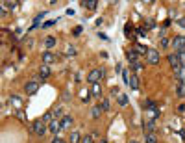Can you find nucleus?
Segmentation results:
<instances>
[{
  "label": "nucleus",
  "mask_w": 185,
  "mask_h": 143,
  "mask_svg": "<svg viewBox=\"0 0 185 143\" xmlns=\"http://www.w3.org/2000/svg\"><path fill=\"white\" fill-rule=\"evenodd\" d=\"M146 28H148V30H152V28H155V23H154V20H152V19H148V20H146Z\"/></svg>",
  "instance_id": "2f4dec72"
},
{
  "label": "nucleus",
  "mask_w": 185,
  "mask_h": 143,
  "mask_svg": "<svg viewBox=\"0 0 185 143\" xmlns=\"http://www.w3.org/2000/svg\"><path fill=\"white\" fill-rule=\"evenodd\" d=\"M145 141L146 143H157V136L155 134H146L145 136Z\"/></svg>",
  "instance_id": "b1692460"
},
{
  "label": "nucleus",
  "mask_w": 185,
  "mask_h": 143,
  "mask_svg": "<svg viewBox=\"0 0 185 143\" xmlns=\"http://www.w3.org/2000/svg\"><path fill=\"white\" fill-rule=\"evenodd\" d=\"M168 45H172V39H168V37H163V39H161V49H167Z\"/></svg>",
  "instance_id": "bb28decb"
},
{
  "label": "nucleus",
  "mask_w": 185,
  "mask_h": 143,
  "mask_svg": "<svg viewBox=\"0 0 185 143\" xmlns=\"http://www.w3.org/2000/svg\"><path fill=\"white\" fill-rule=\"evenodd\" d=\"M80 33H81V28H80V26H78V28H74V36H80Z\"/></svg>",
  "instance_id": "a19ab883"
},
{
  "label": "nucleus",
  "mask_w": 185,
  "mask_h": 143,
  "mask_svg": "<svg viewBox=\"0 0 185 143\" xmlns=\"http://www.w3.org/2000/svg\"><path fill=\"white\" fill-rule=\"evenodd\" d=\"M135 36L137 37H146V28H137L135 30Z\"/></svg>",
  "instance_id": "cd10ccee"
},
{
  "label": "nucleus",
  "mask_w": 185,
  "mask_h": 143,
  "mask_svg": "<svg viewBox=\"0 0 185 143\" xmlns=\"http://www.w3.org/2000/svg\"><path fill=\"white\" fill-rule=\"evenodd\" d=\"M39 89V78H33L30 82H26V86H24V91L26 95H35Z\"/></svg>",
  "instance_id": "7ed1b4c3"
},
{
  "label": "nucleus",
  "mask_w": 185,
  "mask_h": 143,
  "mask_svg": "<svg viewBox=\"0 0 185 143\" xmlns=\"http://www.w3.org/2000/svg\"><path fill=\"white\" fill-rule=\"evenodd\" d=\"M52 143H65L61 138H58V136H54V139H52Z\"/></svg>",
  "instance_id": "4c0bfd02"
},
{
  "label": "nucleus",
  "mask_w": 185,
  "mask_h": 143,
  "mask_svg": "<svg viewBox=\"0 0 185 143\" xmlns=\"http://www.w3.org/2000/svg\"><path fill=\"white\" fill-rule=\"evenodd\" d=\"M93 139H94V136L93 134H87V136L81 138V143H93Z\"/></svg>",
  "instance_id": "c85d7f7f"
},
{
  "label": "nucleus",
  "mask_w": 185,
  "mask_h": 143,
  "mask_svg": "<svg viewBox=\"0 0 185 143\" xmlns=\"http://www.w3.org/2000/svg\"><path fill=\"white\" fill-rule=\"evenodd\" d=\"M111 95H113V97H115V95H120V91H119V89H117V87H115V89H113V91H111Z\"/></svg>",
  "instance_id": "37998d69"
},
{
  "label": "nucleus",
  "mask_w": 185,
  "mask_h": 143,
  "mask_svg": "<svg viewBox=\"0 0 185 143\" xmlns=\"http://www.w3.org/2000/svg\"><path fill=\"white\" fill-rule=\"evenodd\" d=\"M146 58H148V63L150 65H157V63H159V60H161V54H159V50L150 49L148 54H146Z\"/></svg>",
  "instance_id": "39448f33"
},
{
  "label": "nucleus",
  "mask_w": 185,
  "mask_h": 143,
  "mask_svg": "<svg viewBox=\"0 0 185 143\" xmlns=\"http://www.w3.org/2000/svg\"><path fill=\"white\" fill-rule=\"evenodd\" d=\"M170 23H172V20H170V19H167L165 23H163V26H165V28H167V26H170Z\"/></svg>",
  "instance_id": "79ce46f5"
},
{
  "label": "nucleus",
  "mask_w": 185,
  "mask_h": 143,
  "mask_svg": "<svg viewBox=\"0 0 185 143\" xmlns=\"http://www.w3.org/2000/svg\"><path fill=\"white\" fill-rule=\"evenodd\" d=\"M122 78H124V84H130V78H128V73L126 71L122 73Z\"/></svg>",
  "instance_id": "e433bc0d"
},
{
  "label": "nucleus",
  "mask_w": 185,
  "mask_h": 143,
  "mask_svg": "<svg viewBox=\"0 0 185 143\" xmlns=\"http://www.w3.org/2000/svg\"><path fill=\"white\" fill-rule=\"evenodd\" d=\"M130 67H132L135 73H139V71L143 69V63H141V61H135V63H130Z\"/></svg>",
  "instance_id": "393cba45"
},
{
  "label": "nucleus",
  "mask_w": 185,
  "mask_h": 143,
  "mask_svg": "<svg viewBox=\"0 0 185 143\" xmlns=\"http://www.w3.org/2000/svg\"><path fill=\"white\" fill-rule=\"evenodd\" d=\"M133 49H135L137 52H139V54H148V50H150V49H146L145 45H139V43H135V46H133Z\"/></svg>",
  "instance_id": "6ab92c4d"
},
{
  "label": "nucleus",
  "mask_w": 185,
  "mask_h": 143,
  "mask_svg": "<svg viewBox=\"0 0 185 143\" xmlns=\"http://www.w3.org/2000/svg\"><path fill=\"white\" fill-rule=\"evenodd\" d=\"M98 37H100V39H104V41H107V39H109V37H107V36H106V33H102V32H100V33H98Z\"/></svg>",
  "instance_id": "ea45409f"
},
{
  "label": "nucleus",
  "mask_w": 185,
  "mask_h": 143,
  "mask_svg": "<svg viewBox=\"0 0 185 143\" xmlns=\"http://www.w3.org/2000/svg\"><path fill=\"white\" fill-rule=\"evenodd\" d=\"M91 95L96 97V99H100L102 97V86L100 84H91Z\"/></svg>",
  "instance_id": "9b49d317"
},
{
  "label": "nucleus",
  "mask_w": 185,
  "mask_h": 143,
  "mask_svg": "<svg viewBox=\"0 0 185 143\" xmlns=\"http://www.w3.org/2000/svg\"><path fill=\"white\" fill-rule=\"evenodd\" d=\"M172 49H176L178 52L185 49V36H176V37H172Z\"/></svg>",
  "instance_id": "423d86ee"
},
{
  "label": "nucleus",
  "mask_w": 185,
  "mask_h": 143,
  "mask_svg": "<svg viewBox=\"0 0 185 143\" xmlns=\"http://www.w3.org/2000/svg\"><path fill=\"white\" fill-rule=\"evenodd\" d=\"M48 130L52 132V134H58L59 130H61V121H58V119H54L50 125H48Z\"/></svg>",
  "instance_id": "1a4fd4ad"
},
{
  "label": "nucleus",
  "mask_w": 185,
  "mask_h": 143,
  "mask_svg": "<svg viewBox=\"0 0 185 143\" xmlns=\"http://www.w3.org/2000/svg\"><path fill=\"white\" fill-rule=\"evenodd\" d=\"M54 61H56V54L54 52H50V50L43 52V63L45 65H50V63H54Z\"/></svg>",
  "instance_id": "0eeeda50"
},
{
  "label": "nucleus",
  "mask_w": 185,
  "mask_h": 143,
  "mask_svg": "<svg viewBox=\"0 0 185 143\" xmlns=\"http://www.w3.org/2000/svg\"><path fill=\"white\" fill-rule=\"evenodd\" d=\"M100 113H102V108H100V106H94L93 110H91V117H93V119H98Z\"/></svg>",
  "instance_id": "412c9836"
},
{
  "label": "nucleus",
  "mask_w": 185,
  "mask_h": 143,
  "mask_svg": "<svg viewBox=\"0 0 185 143\" xmlns=\"http://www.w3.org/2000/svg\"><path fill=\"white\" fill-rule=\"evenodd\" d=\"M98 143H107V141H106V139H100V141H98Z\"/></svg>",
  "instance_id": "a18cd8bd"
},
{
  "label": "nucleus",
  "mask_w": 185,
  "mask_h": 143,
  "mask_svg": "<svg viewBox=\"0 0 185 143\" xmlns=\"http://www.w3.org/2000/svg\"><path fill=\"white\" fill-rule=\"evenodd\" d=\"M74 54H76V49H74V46H68L67 49V56H74Z\"/></svg>",
  "instance_id": "72a5a7b5"
},
{
  "label": "nucleus",
  "mask_w": 185,
  "mask_h": 143,
  "mask_svg": "<svg viewBox=\"0 0 185 143\" xmlns=\"http://www.w3.org/2000/svg\"><path fill=\"white\" fill-rule=\"evenodd\" d=\"M124 33H126V36H132V24H130V23L124 26Z\"/></svg>",
  "instance_id": "473e14b6"
},
{
  "label": "nucleus",
  "mask_w": 185,
  "mask_h": 143,
  "mask_svg": "<svg viewBox=\"0 0 185 143\" xmlns=\"http://www.w3.org/2000/svg\"><path fill=\"white\" fill-rule=\"evenodd\" d=\"M128 86L132 87L133 91H137V89H139V78H137V76H132V78H130V84H128Z\"/></svg>",
  "instance_id": "2eb2a0df"
},
{
  "label": "nucleus",
  "mask_w": 185,
  "mask_h": 143,
  "mask_svg": "<svg viewBox=\"0 0 185 143\" xmlns=\"http://www.w3.org/2000/svg\"><path fill=\"white\" fill-rule=\"evenodd\" d=\"M167 60H168V65L172 67L174 71H180V69H183V65H181V61H180V58H178V54L174 52V54H168L167 56Z\"/></svg>",
  "instance_id": "20e7f679"
},
{
  "label": "nucleus",
  "mask_w": 185,
  "mask_h": 143,
  "mask_svg": "<svg viewBox=\"0 0 185 143\" xmlns=\"http://www.w3.org/2000/svg\"><path fill=\"white\" fill-rule=\"evenodd\" d=\"M100 108H102V112H107V110H109V100H107V99H102Z\"/></svg>",
  "instance_id": "a878e982"
},
{
  "label": "nucleus",
  "mask_w": 185,
  "mask_h": 143,
  "mask_svg": "<svg viewBox=\"0 0 185 143\" xmlns=\"http://www.w3.org/2000/svg\"><path fill=\"white\" fill-rule=\"evenodd\" d=\"M46 130H48V125H46L43 119H37V121L32 123V132L35 134V136H45Z\"/></svg>",
  "instance_id": "f257e3e1"
},
{
  "label": "nucleus",
  "mask_w": 185,
  "mask_h": 143,
  "mask_svg": "<svg viewBox=\"0 0 185 143\" xmlns=\"http://www.w3.org/2000/svg\"><path fill=\"white\" fill-rule=\"evenodd\" d=\"M81 4H84L87 9H96V6H98L96 0H87V2H81Z\"/></svg>",
  "instance_id": "a211bd4d"
},
{
  "label": "nucleus",
  "mask_w": 185,
  "mask_h": 143,
  "mask_svg": "<svg viewBox=\"0 0 185 143\" xmlns=\"http://www.w3.org/2000/svg\"><path fill=\"white\" fill-rule=\"evenodd\" d=\"M128 102H130L128 95H126V93H120V95H119V104H120V106H126Z\"/></svg>",
  "instance_id": "aec40b11"
},
{
  "label": "nucleus",
  "mask_w": 185,
  "mask_h": 143,
  "mask_svg": "<svg viewBox=\"0 0 185 143\" xmlns=\"http://www.w3.org/2000/svg\"><path fill=\"white\" fill-rule=\"evenodd\" d=\"M178 26H181V28H185V19L181 17L180 20H178Z\"/></svg>",
  "instance_id": "58836bf2"
},
{
  "label": "nucleus",
  "mask_w": 185,
  "mask_h": 143,
  "mask_svg": "<svg viewBox=\"0 0 185 143\" xmlns=\"http://www.w3.org/2000/svg\"><path fill=\"white\" fill-rule=\"evenodd\" d=\"M48 76H50V67L43 63V65H41V69H39V78L45 80V78H48Z\"/></svg>",
  "instance_id": "9d476101"
},
{
  "label": "nucleus",
  "mask_w": 185,
  "mask_h": 143,
  "mask_svg": "<svg viewBox=\"0 0 185 143\" xmlns=\"http://www.w3.org/2000/svg\"><path fill=\"white\" fill-rule=\"evenodd\" d=\"M104 69H93L91 73H89V76H87V82H91V84H98V80L104 78Z\"/></svg>",
  "instance_id": "f03ea898"
},
{
  "label": "nucleus",
  "mask_w": 185,
  "mask_h": 143,
  "mask_svg": "<svg viewBox=\"0 0 185 143\" xmlns=\"http://www.w3.org/2000/svg\"><path fill=\"white\" fill-rule=\"evenodd\" d=\"M68 141L71 143H81V136L78 132H71V136H68Z\"/></svg>",
  "instance_id": "4468645a"
},
{
  "label": "nucleus",
  "mask_w": 185,
  "mask_h": 143,
  "mask_svg": "<svg viewBox=\"0 0 185 143\" xmlns=\"http://www.w3.org/2000/svg\"><path fill=\"white\" fill-rule=\"evenodd\" d=\"M54 119H56V117H54V113H52V112H46V113L43 115V121L46 123V125H50V123H52Z\"/></svg>",
  "instance_id": "4be33fe9"
},
{
  "label": "nucleus",
  "mask_w": 185,
  "mask_h": 143,
  "mask_svg": "<svg viewBox=\"0 0 185 143\" xmlns=\"http://www.w3.org/2000/svg\"><path fill=\"white\" fill-rule=\"evenodd\" d=\"M11 102H13V106H15L17 110H19V108H20V104H22V99H20L19 95H11Z\"/></svg>",
  "instance_id": "dca6fc26"
},
{
  "label": "nucleus",
  "mask_w": 185,
  "mask_h": 143,
  "mask_svg": "<svg viewBox=\"0 0 185 143\" xmlns=\"http://www.w3.org/2000/svg\"><path fill=\"white\" fill-rule=\"evenodd\" d=\"M89 95H91L89 91H81V100H84V102H89V99H91Z\"/></svg>",
  "instance_id": "7c9ffc66"
},
{
  "label": "nucleus",
  "mask_w": 185,
  "mask_h": 143,
  "mask_svg": "<svg viewBox=\"0 0 185 143\" xmlns=\"http://www.w3.org/2000/svg\"><path fill=\"white\" fill-rule=\"evenodd\" d=\"M128 143H139V141H137V139H130Z\"/></svg>",
  "instance_id": "c03bdc74"
},
{
  "label": "nucleus",
  "mask_w": 185,
  "mask_h": 143,
  "mask_svg": "<svg viewBox=\"0 0 185 143\" xmlns=\"http://www.w3.org/2000/svg\"><path fill=\"white\" fill-rule=\"evenodd\" d=\"M145 130H146V134H154V130H155V123H154V121H148L146 125H145Z\"/></svg>",
  "instance_id": "f3484780"
},
{
  "label": "nucleus",
  "mask_w": 185,
  "mask_h": 143,
  "mask_svg": "<svg viewBox=\"0 0 185 143\" xmlns=\"http://www.w3.org/2000/svg\"><path fill=\"white\" fill-rule=\"evenodd\" d=\"M71 125H72V117L71 115H65V117L61 119V130H63V128H71Z\"/></svg>",
  "instance_id": "f8f14e48"
},
{
  "label": "nucleus",
  "mask_w": 185,
  "mask_h": 143,
  "mask_svg": "<svg viewBox=\"0 0 185 143\" xmlns=\"http://www.w3.org/2000/svg\"><path fill=\"white\" fill-rule=\"evenodd\" d=\"M15 113H17V117H19V119H20V121H26V115H24V113H22V112H20V110H17V112H15Z\"/></svg>",
  "instance_id": "f704fd0d"
},
{
  "label": "nucleus",
  "mask_w": 185,
  "mask_h": 143,
  "mask_svg": "<svg viewBox=\"0 0 185 143\" xmlns=\"http://www.w3.org/2000/svg\"><path fill=\"white\" fill-rule=\"evenodd\" d=\"M52 113H54V117H56L58 121H59V119H63V117H65V113H63V108H56V110H54Z\"/></svg>",
  "instance_id": "5701e85b"
},
{
  "label": "nucleus",
  "mask_w": 185,
  "mask_h": 143,
  "mask_svg": "<svg viewBox=\"0 0 185 143\" xmlns=\"http://www.w3.org/2000/svg\"><path fill=\"white\" fill-rule=\"evenodd\" d=\"M54 24H56V20H46L43 26H45V28H50V26H54Z\"/></svg>",
  "instance_id": "c9c22d12"
},
{
  "label": "nucleus",
  "mask_w": 185,
  "mask_h": 143,
  "mask_svg": "<svg viewBox=\"0 0 185 143\" xmlns=\"http://www.w3.org/2000/svg\"><path fill=\"white\" fill-rule=\"evenodd\" d=\"M56 43H58V39L54 37V36H48V37L45 39V46H46V49H52V46H56Z\"/></svg>",
  "instance_id": "ddd939ff"
},
{
  "label": "nucleus",
  "mask_w": 185,
  "mask_h": 143,
  "mask_svg": "<svg viewBox=\"0 0 185 143\" xmlns=\"http://www.w3.org/2000/svg\"><path fill=\"white\" fill-rule=\"evenodd\" d=\"M178 54V58H180V61H181V65L185 67V49L183 50H180V52H176Z\"/></svg>",
  "instance_id": "c756f323"
},
{
  "label": "nucleus",
  "mask_w": 185,
  "mask_h": 143,
  "mask_svg": "<svg viewBox=\"0 0 185 143\" xmlns=\"http://www.w3.org/2000/svg\"><path fill=\"white\" fill-rule=\"evenodd\" d=\"M126 60L130 61V63H135V61H139V52H137L135 49L128 50V52H126Z\"/></svg>",
  "instance_id": "6e6552de"
}]
</instances>
